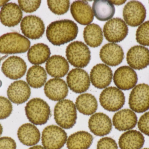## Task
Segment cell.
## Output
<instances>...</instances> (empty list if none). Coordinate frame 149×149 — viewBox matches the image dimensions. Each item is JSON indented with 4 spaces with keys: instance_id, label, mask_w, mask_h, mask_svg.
Returning a JSON list of instances; mask_svg holds the SVG:
<instances>
[{
    "instance_id": "cell-29",
    "label": "cell",
    "mask_w": 149,
    "mask_h": 149,
    "mask_svg": "<svg viewBox=\"0 0 149 149\" xmlns=\"http://www.w3.org/2000/svg\"><path fill=\"white\" fill-rule=\"evenodd\" d=\"M94 15L98 20L106 21L113 17L115 13V8L110 1L96 0L93 4Z\"/></svg>"
},
{
    "instance_id": "cell-19",
    "label": "cell",
    "mask_w": 149,
    "mask_h": 149,
    "mask_svg": "<svg viewBox=\"0 0 149 149\" xmlns=\"http://www.w3.org/2000/svg\"><path fill=\"white\" fill-rule=\"evenodd\" d=\"M31 94L30 87L26 82L22 80H17L11 83L7 90L9 99L17 105L27 101Z\"/></svg>"
},
{
    "instance_id": "cell-42",
    "label": "cell",
    "mask_w": 149,
    "mask_h": 149,
    "mask_svg": "<svg viewBox=\"0 0 149 149\" xmlns=\"http://www.w3.org/2000/svg\"><path fill=\"white\" fill-rule=\"evenodd\" d=\"M8 2V1H0V7L4 6Z\"/></svg>"
},
{
    "instance_id": "cell-24",
    "label": "cell",
    "mask_w": 149,
    "mask_h": 149,
    "mask_svg": "<svg viewBox=\"0 0 149 149\" xmlns=\"http://www.w3.org/2000/svg\"><path fill=\"white\" fill-rule=\"evenodd\" d=\"M47 72L51 77L61 78L64 77L69 72V63L63 56L55 55L47 60L45 65Z\"/></svg>"
},
{
    "instance_id": "cell-8",
    "label": "cell",
    "mask_w": 149,
    "mask_h": 149,
    "mask_svg": "<svg viewBox=\"0 0 149 149\" xmlns=\"http://www.w3.org/2000/svg\"><path fill=\"white\" fill-rule=\"evenodd\" d=\"M130 107L136 113H144L149 109V85L141 84L131 91L129 99Z\"/></svg>"
},
{
    "instance_id": "cell-1",
    "label": "cell",
    "mask_w": 149,
    "mask_h": 149,
    "mask_svg": "<svg viewBox=\"0 0 149 149\" xmlns=\"http://www.w3.org/2000/svg\"><path fill=\"white\" fill-rule=\"evenodd\" d=\"M79 29L70 20H59L50 24L46 29V36L52 44L56 46L65 44L75 39Z\"/></svg>"
},
{
    "instance_id": "cell-16",
    "label": "cell",
    "mask_w": 149,
    "mask_h": 149,
    "mask_svg": "<svg viewBox=\"0 0 149 149\" xmlns=\"http://www.w3.org/2000/svg\"><path fill=\"white\" fill-rule=\"evenodd\" d=\"M90 76L91 83L95 87L103 89L111 84L113 79V71L107 65L98 64L92 68Z\"/></svg>"
},
{
    "instance_id": "cell-9",
    "label": "cell",
    "mask_w": 149,
    "mask_h": 149,
    "mask_svg": "<svg viewBox=\"0 0 149 149\" xmlns=\"http://www.w3.org/2000/svg\"><path fill=\"white\" fill-rule=\"evenodd\" d=\"M103 33L109 42L117 43L125 39L128 34V27L122 19L119 17L109 20L104 24Z\"/></svg>"
},
{
    "instance_id": "cell-33",
    "label": "cell",
    "mask_w": 149,
    "mask_h": 149,
    "mask_svg": "<svg viewBox=\"0 0 149 149\" xmlns=\"http://www.w3.org/2000/svg\"><path fill=\"white\" fill-rule=\"evenodd\" d=\"M48 7L52 12L57 15H62L65 14L69 10L70 6V1H48Z\"/></svg>"
},
{
    "instance_id": "cell-20",
    "label": "cell",
    "mask_w": 149,
    "mask_h": 149,
    "mask_svg": "<svg viewBox=\"0 0 149 149\" xmlns=\"http://www.w3.org/2000/svg\"><path fill=\"white\" fill-rule=\"evenodd\" d=\"M71 13L74 20L82 25H88L93 22L94 14L90 4L86 1H77L72 3Z\"/></svg>"
},
{
    "instance_id": "cell-23",
    "label": "cell",
    "mask_w": 149,
    "mask_h": 149,
    "mask_svg": "<svg viewBox=\"0 0 149 149\" xmlns=\"http://www.w3.org/2000/svg\"><path fill=\"white\" fill-rule=\"evenodd\" d=\"M137 122L135 113L129 109H124L116 113L113 118L114 127L120 131L130 130L134 128Z\"/></svg>"
},
{
    "instance_id": "cell-3",
    "label": "cell",
    "mask_w": 149,
    "mask_h": 149,
    "mask_svg": "<svg viewBox=\"0 0 149 149\" xmlns=\"http://www.w3.org/2000/svg\"><path fill=\"white\" fill-rule=\"evenodd\" d=\"M27 38L17 32H10L0 37V53L12 54L24 53L30 47Z\"/></svg>"
},
{
    "instance_id": "cell-45",
    "label": "cell",
    "mask_w": 149,
    "mask_h": 149,
    "mask_svg": "<svg viewBox=\"0 0 149 149\" xmlns=\"http://www.w3.org/2000/svg\"><path fill=\"white\" fill-rule=\"evenodd\" d=\"M143 149H149V148H144Z\"/></svg>"
},
{
    "instance_id": "cell-32",
    "label": "cell",
    "mask_w": 149,
    "mask_h": 149,
    "mask_svg": "<svg viewBox=\"0 0 149 149\" xmlns=\"http://www.w3.org/2000/svg\"><path fill=\"white\" fill-rule=\"evenodd\" d=\"M47 79V75L44 68L40 66L35 65L28 70L26 80L32 88H39L44 85Z\"/></svg>"
},
{
    "instance_id": "cell-30",
    "label": "cell",
    "mask_w": 149,
    "mask_h": 149,
    "mask_svg": "<svg viewBox=\"0 0 149 149\" xmlns=\"http://www.w3.org/2000/svg\"><path fill=\"white\" fill-rule=\"evenodd\" d=\"M93 137L86 131L76 132L71 135L67 141L69 149H88L93 143Z\"/></svg>"
},
{
    "instance_id": "cell-43",
    "label": "cell",
    "mask_w": 149,
    "mask_h": 149,
    "mask_svg": "<svg viewBox=\"0 0 149 149\" xmlns=\"http://www.w3.org/2000/svg\"><path fill=\"white\" fill-rule=\"evenodd\" d=\"M3 132V127L2 125H1V123H0V136H1V135L2 134Z\"/></svg>"
},
{
    "instance_id": "cell-26",
    "label": "cell",
    "mask_w": 149,
    "mask_h": 149,
    "mask_svg": "<svg viewBox=\"0 0 149 149\" xmlns=\"http://www.w3.org/2000/svg\"><path fill=\"white\" fill-rule=\"evenodd\" d=\"M145 143L143 135L135 130H130L120 136L119 145L120 149H141Z\"/></svg>"
},
{
    "instance_id": "cell-2",
    "label": "cell",
    "mask_w": 149,
    "mask_h": 149,
    "mask_svg": "<svg viewBox=\"0 0 149 149\" xmlns=\"http://www.w3.org/2000/svg\"><path fill=\"white\" fill-rule=\"evenodd\" d=\"M54 116L57 124L62 128H72L76 123L77 119L75 105L70 100L60 101L55 106Z\"/></svg>"
},
{
    "instance_id": "cell-37",
    "label": "cell",
    "mask_w": 149,
    "mask_h": 149,
    "mask_svg": "<svg viewBox=\"0 0 149 149\" xmlns=\"http://www.w3.org/2000/svg\"><path fill=\"white\" fill-rule=\"evenodd\" d=\"M97 149H118L116 142L110 137L101 138L98 142Z\"/></svg>"
},
{
    "instance_id": "cell-27",
    "label": "cell",
    "mask_w": 149,
    "mask_h": 149,
    "mask_svg": "<svg viewBox=\"0 0 149 149\" xmlns=\"http://www.w3.org/2000/svg\"><path fill=\"white\" fill-rule=\"evenodd\" d=\"M51 54L49 46L40 43L31 46L29 50L27 56L29 61L31 64L40 65L46 62L49 58Z\"/></svg>"
},
{
    "instance_id": "cell-7",
    "label": "cell",
    "mask_w": 149,
    "mask_h": 149,
    "mask_svg": "<svg viewBox=\"0 0 149 149\" xmlns=\"http://www.w3.org/2000/svg\"><path fill=\"white\" fill-rule=\"evenodd\" d=\"M100 102L104 109L114 112L124 106L125 97L123 92L114 87H107L100 94Z\"/></svg>"
},
{
    "instance_id": "cell-31",
    "label": "cell",
    "mask_w": 149,
    "mask_h": 149,
    "mask_svg": "<svg viewBox=\"0 0 149 149\" xmlns=\"http://www.w3.org/2000/svg\"><path fill=\"white\" fill-rule=\"evenodd\" d=\"M83 37L86 43L92 48H96L101 45L103 39L101 28L95 23L91 24L85 27Z\"/></svg>"
},
{
    "instance_id": "cell-11",
    "label": "cell",
    "mask_w": 149,
    "mask_h": 149,
    "mask_svg": "<svg viewBox=\"0 0 149 149\" xmlns=\"http://www.w3.org/2000/svg\"><path fill=\"white\" fill-rule=\"evenodd\" d=\"M23 34L31 39H39L45 31V25L41 18L35 15L24 17L20 24Z\"/></svg>"
},
{
    "instance_id": "cell-17",
    "label": "cell",
    "mask_w": 149,
    "mask_h": 149,
    "mask_svg": "<svg viewBox=\"0 0 149 149\" xmlns=\"http://www.w3.org/2000/svg\"><path fill=\"white\" fill-rule=\"evenodd\" d=\"M88 126L95 135L103 136L109 134L112 129L111 119L103 113L94 114L89 118Z\"/></svg>"
},
{
    "instance_id": "cell-38",
    "label": "cell",
    "mask_w": 149,
    "mask_h": 149,
    "mask_svg": "<svg viewBox=\"0 0 149 149\" xmlns=\"http://www.w3.org/2000/svg\"><path fill=\"white\" fill-rule=\"evenodd\" d=\"M138 127L142 133L149 136V112L141 116L138 122Z\"/></svg>"
},
{
    "instance_id": "cell-6",
    "label": "cell",
    "mask_w": 149,
    "mask_h": 149,
    "mask_svg": "<svg viewBox=\"0 0 149 149\" xmlns=\"http://www.w3.org/2000/svg\"><path fill=\"white\" fill-rule=\"evenodd\" d=\"M67 141V134L58 126H48L42 133V144L45 149H61Z\"/></svg>"
},
{
    "instance_id": "cell-44",
    "label": "cell",
    "mask_w": 149,
    "mask_h": 149,
    "mask_svg": "<svg viewBox=\"0 0 149 149\" xmlns=\"http://www.w3.org/2000/svg\"><path fill=\"white\" fill-rule=\"evenodd\" d=\"M1 57H0V64H1Z\"/></svg>"
},
{
    "instance_id": "cell-4",
    "label": "cell",
    "mask_w": 149,
    "mask_h": 149,
    "mask_svg": "<svg viewBox=\"0 0 149 149\" xmlns=\"http://www.w3.org/2000/svg\"><path fill=\"white\" fill-rule=\"evenodd\" d=\"M25 111L28 120L34 125H44L50 116L49 106L46 101L40 98L30 100L26 104Z\"/></svg>"
},
{
    "instance_id": "cell-14",
    "label": "cell",
    "mask_w": 149,
    "mask_h": 149,
    "mask_svg": "<svg viewBox=\"0 0 149 149\" xmlns=\"http://www.w3.org/2000/svg\"><path fill=\"white\" fill-rule=\"evenodd\" d=\"M27 67L24 59L20 57L13 56L9 57L3 62L1 71L7 78L17 80L24 76Z\"/></svg>"
},
{
    "instance_id": "cell-22",
    "label": "cell",
    "mask_w": 149,
    "mask_h": 149,
    "mask_svg": "<svg viewBox=\"0 0 149 149\" xmlns=\"http://www.w3.org/2000/svg\"><path fill=\"white\" fill-rule=\"evenodd\" d=\"M23 13L19 6L15 3H8L3 6L0 11V21L4 26L13 27L22 20Z\"/></svg>"
},
{
    "instance_id": "cell-5",
    "label": "cell",
    "mask_w": 149,
    "mask_h": 149,
    "mask_svg": "<svg viewBox=\"0 0 149 149\" xmlns=\"http://www.w3.org/2000/svg\"><path fill=\"white\" fill-rule=\"evenodd\" d=\"M65 53L70 64L77 68L86 67L91 60L89 48L81 41H74L70 44L66 48Z\"/></svg>"
},
{
    "instance_id": "cell-21",
    "label": "cell",
    "mask_w": 149,
    "mask_h": 149,
    "mask_svg": "<svg viewBox=\"0 0 149 149\" xmlns=\"http://www.w3.org/2000/svg\"><path fill=\"white\" fill-rule=\"evenodd\" d=\"M44 92L46 97L54 101L64 99L69 92L68 86L65 81L60 78L49 80L45 84Z\"/></svg>"
},
{
    "instance_id": "cell-41",
    "label": "cell",
    "mask_w": 149,
    "mask_h": 149,
    "mask_svg": "<svg viewBox=\"0 0 149 149\" xmlns=\"http://www.w3.org/2000/svg\"><path fill=\"white\" fill-rule=\"evenodd\" d=\"M29 149H45L43 147L40 145H37V146H34V147H31Z\"/></svg>"
},
{
    "instance_id": "cell-25",
    "label": "cell",
    "mask_w": 149,
    "mask_h": 149,
    "mask_svg": "<svg viewBox=\"0 0 149 149\" xmlns=\"http://www.w3.org/2000/svg\"><path fill=\"white\" fill-rule=\"evenodd\" d=\"M17 137L21 143L27 146H32L37 144L41 138L38 129L31 123L23 124L18 129Z\"/></svg>"
},
{
    "instance_id": "cell-35",
    "label": "cell",
    "mask_w": 149,
    "mask_h": 149,
    "mask_svg": "<svg viewBox=\"0 0 149 149\" xmlns=\"http://www.w3.org/2000/svg\"><path fill=\"white\" fill-rule=\"evenodd\" d=\"M13 110L11 102L7 98L0 96V120L7 119Z\"/></svg>"
},
{
    "instance_id": "cell-40",
    "label": "cell",
    "mask_w": 149,
    "mask_h": 149,
    "mask_svg": "<svg viewBox=\"0 0 149 149\" xmlns=\"http://www.w3.org/2000/svg\"><path fill=\"white\" fill-rule=\"evenodd\" d=\"M113 4H115L116 5H122L125 3L126 1H110Z\"/></svg>"
},
{
    "instance_id": "cell-15",
    "label": "cell",
    "mask_w": 149,
    "mask_h": 149,
    "mask_svg": "<svg viewBox=\"0 0 149 149\" xmlns=\"http://www.w3.org/2000/svg\"><path fill=\"white\" fill-rule=\"evenodd\" d=\"M127 60L132 69H144L149 65V50L141 45L133 46L128 51Z\"/></svg>"
},
{
    "instance_id": "cell-10",
    "label": "cell",
    "mask_w": 149,
    "mask_h": 149,
    "mask_svg": "<svg viewBox=\"0 0 149 149\" xmlns=\"http://www.w3.org/2000/svg\"><path fill=\"white\" fill-rule=\"evenodd\" d=\"M147 10L141 2L133 1L129 2L123 10V17L126 23L131 27H137L145 20Z\"/></svg>"
},
{
    "instance_id": "cell-36",
    "label": "cell",
    "mask_w": 149,
    "mask_h": 149,
    "mask_svg": "<svg viewBox=\"0 0 149 149\" xmlns=\"http://www.w3.org/2000/svg\"><path fill=\"white\" fill-rule=\"evenodd\" d=\"M21 9L26 13H32L36 11L40 7L41 1H18Z\"/></svg>"
},
{
    "instance_id": "cell-39",
    "label": "cell",
    "mask_w": 149,
    "mask_h": 149,
    "mask_svg": "<svg viewBox=\"0 0 149 149\" xmlns=\"http://www.w3.org/2000/svg\"><path fill=\"white\" fill-rule=\"evenodd\" d=\"M17 145L15 141L10 137L0 138V149H16Z\"/></svg>"
},
{
    "instance_id": "cell-18",
    "label": "cell",
    "mask_w": 149,
    "mask_h": 149,
    "mask_svg": "<svg viewBox=\"0 0 149 149\" xmlns=\"http://www.w3.org/2000/svg\"><path fill=\"white\" fill-rule=\"evenodd\" d=\"M124 53L119 45L109 43L102 46L100 52V57L103 63L112 66H117L122 62Z\"/></svg>"
},
{
    "instance_id": "cell-13",
    "label": "cell",
    "mask_w": 149,
    "mask_h": 149,
    "mask_svg": "<svg viewBox=\"0 0 149 149\" xmlns=\"http://www.w3.org/2000/svg\"><path fill=\"white\" fill-rule=\"evenodd\" d=\"M67 83L71 90L77 94L86 92L90 85V79L88 73L79 68L72 70L68 74Z\"/></svg>"
},
{
    "instance_id": "cell-28",
    "label": "cell",
    "mask_w": 149,
    "mask_h": 149,
    "mask_svg": "<svg viewBox=\"0 0 149 149\" xmlns=\"http://www.w3.org/2000/svg\"><path fill=\"white\" fill-rule=\"evenodd\" d=\"M75 106L79 113L84 115L94 114L98 108V102L91 94H82L79 95L75 101Z\"/></svg>"
},
{
    "instance_id": "cell-34",
    "label": "cell",
    "mask_w": 149,
    "mask_h": 149,
    "mask_svg": "<svg viewBox=\"0 0 149 149\" xmlns=\"http://www.w3.org/2000/svg\"><path fill=\"white\" fill-rule=\"evenodd\" d=\"M136 35L137 43L144 46H149V21L138 27Z\"/></svg>"
},
{
    "instance_id": "cell-12",
    "label": "cell",
    "mask_w": 149,
    "mask_h": 149,
    "mask_svg": "<svg viewBox=\"0 0 149 149\" xmlns=\"http://www.w3.org/2000/svg\"><path fill=\"white\" fill-rule=\"evenodd\" d=\"M138 81L135 71L127 66H121L115 72L113 81L115 85L120 90H130L134 87Z\"/></svg>"
}]
</instances>
